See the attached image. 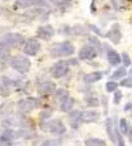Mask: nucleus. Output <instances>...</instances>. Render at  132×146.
Here are the masks:
<instances>
[{
  "instance_id": "nucleus-1",
  "label": "nucleus",
  "mask_w": 132,
  "mask_h": 146,
  "mask_svg": "<svg viewBox=\"0 0 132 146\" xmlns=\"http://www.w3.org/2000/svg\"><path fill=\"white\" fill-rule=\"evenodd\" d=\"M75 52V47L70 40L60 43H53L49 48V55L52 58H66V56H71Z\"/></svg>"
},
{
  "instance_id": "nucleus-2",
  "label": "nucleus",
  "mask_w": 132,
  "mask_h": 146,
  "mask_svg": "<svg viewBox=\"0 0 132 146\" xmlns=\"http://www.w3.org/2000/svg\"><path fill=\"white\" fill-rule=\"evenodd\" d=\"M26 39L25 36L20 33H7L0 38V44L3 46L4 48H7L8 51L13 48H17L21 44H25Z\"/></svg>"
},
{
  "instance_id": "nucleus-3",
  "label": "nucleus",
  "mask_w": 132,
  "mask_h": 146,
  "mask_svg": "<svg viewBox=\"0 0 132 146\" xmlns=\"http://www.w3.org/2000/svg\"><path fill=\"white\" fill-rule=\"evenodd\" d=\"M40 128L44 132H48L54 136H62L66 133V125L61 119H52L45 123H40Z\"/></svg>"
},
{
  "instance_id": "nucleus-4",
  "label": "nucleus",
  "mask_w": 132,
  "mask_h": 146,
  "mask_svg": "<svg viewBox=\"0 0 132 146\" xmlns=\"http://www.w3.org/2000/svg\"><path fill=\"white\" fill-rule=\"evenodd\" d=\"M9 65H10V68L14 69L16 72L21 73V74H25V73H27L30 70L31 61H30V59L24 56V55H16V56L10 58Z\"/></svg>"
},
{
  "instance_id": "nucleus-5",
  "label": "nucleus",
  "mask_w": 132,
  "mask_h": 146,
  "mask_svg": "<svg viewBox=\"0 0 132 146\" xmlns=\"http://www.w3.org/2000/svg\"><path fill=\"white\" fill-rule=\"evenodd\" d=\"M40 106V100L36 99V98H25V99H20L17 102V108H18V112L25 115V113H29L31 112L33 110H35L36 107Z\"/></svg>"
},
{
  "instance_id": "nucleus-6",
  "label": "nucleus",
  "mask_w": 132,
  "mask_h": 146,
  "mask_svg": "<svg viewBox=\"0 0 132 146\" xmlns=\"http://www.w3.org/2000/svg\"><path fill=\"white\" fill-rule=\"evenodd\" d=\"M69 70H70L69 60H60L52 65L51 76L53 78H62V77H65L69 73Z\"/></svg>"
},
{
  "instance_id": "nucleus-7",
  "label": "nucleus",
  "mask_w": 132,
  "mask_h": 146,
  "mask_svg": "<svg viewBox=\"0 0 132 146\" xmlns=\"http://www.w3.org/2000/svg\"><path fill=\"white\" fill-rule=\"evenodd\" d=\"M40 48H42V46H40L39 40L36 38H30L24 44V54L26 56H35L40 51Z\"/></svg>"
},
{
  "instance_id": "nucleus-8",
  "label": "nucleus",
  "mask_w": 132,
  "mask_h": 146,
  "mask_svg": "<svg viewBox=\"0 0 132 146\" xmlns=\"http://www.w3.org/2000/svg\"><path fill=\"white\" fill-rule=\"evenodd\" d=\"M56 90H57L56 84L52 81H42L36 86V91H38V94H39L40 97H47V95L54 94Z\"/></svg>"
},
{
  "instance_id": "nucleus-9",
  "label": "nucleus",
  "mask_w": 132,
  "mask_h": 146,
  "mask_svg": "<svg viewBox=\"0 0 132 146\" xmlns=\"http://www.w3.org/2000/svg\"><path fill=\"white\" fill-rule=\"evenodd\" d=\"M97 55H100L99 54V51H97L95 47H93L92 44H86V46H83L80 50H79V59L80 60H83V61H86V60H92V59H95L97 56Z\"/></svg>"
},
{
  "instance_id": "nucleus-10",
  "label": "nucleus",
  "mask_w": 132,
  "mask_h": 146,
  "mask_svg": "<svg viewBox=\"0 0 132 146\" xmlns=\"http://www.w3.org/2000/svg\"><path fill=\"white\" fill-rule=\"evenodd\" d=\"M105 36L114 44H119L122 39V30H120V25L118 22L113 24V26L109 29V31L105 34Z\"/></svg>"
},
{
  "instance_id": "nucleus-11",
  "label": "nucleus",
  "mask_w": 132,
  "mask_h": 146,
  "mask_svg": "<svg viewBox=\"0 0 132 146\" xmlns=\"http://www.w3.org/2000/svg\"><path fill=\"white\" fill-rule=\"evenodd\" d=\"M54 35V29L52 25H43L39 26L36 30V36L42 40H51V38Z\"/></svg>"
},
{
  "instance_id": "nucleus-12",
  "label": "nucleus",
  "mask_w": 132,
  "mask_h": 146,
  "mask_svg": "<svg viewBox=\"0 0 132 146\" xmlns=\"http://www.w3.org/2000/svg\"><path fill=\"white\" fill-rule=\"evenodd\" d=\"M99 119H100V113L97 111L88 110V111H82L80 112V123H84V124L96 123L99 121Z\"/></svg>"
},
{
  "instance_id": "nucleus-13",
  "label": "nucleus",
  "mask_w": 132,
  "mask_h": 146,
  "mask_svg": "<svg viewBox=\"0 0 132 146\" xmlns=\"http://www.w3.org/2000/svg\"><path fill=\"white\" fill-rule=\"evenodd\" d=\"M26 17H30L33 20L35 18H40V20H47L49 16V12L47 11L45 8H34V9H30V11H27L25 13Z\"/></svg>"
},
{
  "instance_id": "nucleus-14",
  "label": "nucleus",
  "mask_w": 132,
  "mask_h": 146,
  "mask_svg": "<svg viewBox=\"0 0 132 146\" xmlns=\"http://www.w3.org/2000/svg\"><path fill=\"white\" fill-rule=\"evenodd\" d=\"M104 77V73L102 72H91V73H87V74H84L83 77V82L84 84H87V85H90V84H95V82L100 81V80Z\"/></svg>"
},
{
  "instance_id": "nucleus-15",
  "label": "nucleus",
  "mask_w": 132,
  "mask_h": 146,
  "mask_svg": "<svg viewBox=\"0 0 132 146\" xmlns=\"http://www.w3.org/2000/svg\"><path fill=\"white\" fill-rule=\"evenodd\" d=\"M106 58H108L109 64H110V65H114V67H117V65H119V64L122 63V56H120L115 50H108Z\"/></svg>"
},
{
  "instance_id": "nucleus-16",
  "label": "nucleus",
  "mask_w": 132,
  "mask_h": 146,
  "mask_svg": "<svg viewBox=\"0 0 132 146\" xmlns=\"http://www.w3.org/2000/svg\"><path fill=\"white\" fill-rule=\"evenodd\" d=\"M33 5H36V0H16L13 4L14 9H27Z\"/></svg>"
},
{
  "instance_id": "nucleus-17",
  "label": "nucleus",
  "mask_w": 132,
  "mask_h": 146,
  "mask_svg": "<svg viewBox=\"0 0 132 146\" xmlns=\"http://www.w3.org/2000/svg\"><path fill=\"white\" fill-rule=\"evenodd\" d=\"M90 33V30L87 29V26H84V25H74V26L70 27V34L71 35H87Z\"/></svg>"
},
{
  "instance_id": "nucleus-18",
  "label": "nucleus",
  "mask_w": 132,
  "mask_h": 146,
  "mask_svg": "<svg viewBox=\"0 0 132 146\" xmlns=\"http://www.w3.org/2000/svg\"><path fill=\"white\" fill-rule=\"evenodd\" d=\"M80 112L82 111H71V112L69 113L70 125H71L73 128H75V129L79 127V124H82L80 123Z\"/></svg>"
},
{
  "instance_id": "nucleus-19",
  "label": "nucleus",
  "mask_w": 132,
  "mask_h": 146,
  "mask_svg": "<svg viewBox=\"0 0 132 146\" xmlns=\"http://www.w3.org/2000/svg\"><path fill=\"white\" fill-rule=\"evenodd\" d=\"M84 102L87 103L88 107H97L100 104V100L95 93H88L84 95Z\"/></svg>"
},
{
  "instance_id": "nucleus-20",
  "label": "nucleus",
  "mask_w": 132,
  "mask_h": 146,
  "mask_svg": "<svg viewBox=\"0 0 132 146\" xmlns=\"http://www.w3.org/2000/svg\"><path fill=\"white\" fill-rule=\"evenodd\" d=\"M75 100L73 97H69L67 99H65L62 103L60 104V110L62 112H71L73 111V107H74Z\"/></svg>"
},
{
  "instance_id": "nucleus-21",
  "label": "nucleus",
  "mask_w": 132,
  "mask_h": 146,
  "mask_svg": "<svg viewBox=\"0 0 132 146\" xmlns=\"http://www.w3.org/2000/svg\"><path fill=\"white\" fill-rule=\"evenodd\" d=\"M86 146H106V141L101 140V138H96V137H91L84 141Z\"/></svg>"
},
{
  "instance_id": "nucleus-22",
  "label": "nucleus",
  "mask_w": 132,
  "mask_h": 146,
  "mask_svg": "<svg viewBox=\"0 0 132 146\" xmlns=\"http://www.w3.org/2000/svg\"><path fill=\"white\" fill-rule=\"evenodd\" d=\"M106 132H108V136L113 142H115V134H114V121L111 120L110 117L106 119Z\"/></svg>"
},
{
  "instance_id": "nucleus-23",
  "label": "nucleus",
  "mask_w": 132,
  "mask_h": 146,
  "mask_svg": "<svg viewBox=\"0 0 132 146\" xmlns=\"http://www.w3.org/2000/svg\"><path fill=\"white\" fill-rule=\"evenodd\" d=\"M54 97H56V99L60 102V104L62 103L65 99H67V98L70 97L69 91L66 90V89H57L56 90V93H54Z\"/></svg>"
},
{
  "instance_id": "nucleus-24",
  "label": "nucleus",
  "mask_w": 132,
  "mask_h": 146,
  "mask_svg": "<svg viewBox=\"0 0 132 146\" xmlns=\"http://www.w3.org/2000/svg\"><path fill=\"white\" fill-rule=\"evenodd\" d=\"M127 70H126V67H120V68H118L115 72H113V74L110 76V78L114 81V80H118V78H122L123 80V77L124 76H127Z\"/></svg>"
},
{
  "instance_id": "nucleus-25",
  "label": "nucleus",
  "mask_w": 132,
  "mask_h": 146,
  "mask_svg": "<svg viewBox=\"0 0 132 146\" xmlns=\"http://www.w3.org/2000/svg\"><path fill=\"white\" fill-rule=\"evenodd\" d=\"M114 134H115V143H117L118 146H126L124 140H123V134L120 133L118 125H114Z\"/></svg>"
},
{
  "instance_id": "nucleus-26",
  "label": "nucleus",
  "mask_w": 132,
  "mask_h": 146,
  "mask_svg": "<svg viewBox=\"0 0 132 146\" xmlns=\"http://www.w3.org/2000/svg\"><path fill=\"white\" fill-rule=\"evenodd\" d=\"M118 128H119L120 133L123 134V136H127V134H128L129 124H128V121H127L126 119H120V120H119V124H118Z\"/></svg>"
},
{
  "instance_id": "nucleus-27",
  "label": "nucleus",
  "mask_w": 132,
  "mask_h": 146,
  "mask_svg": "<svg viewBox=\"0 0 132 146\" xmlns=\"http://www.w3.org/2000/svg\"><path fill=\"white\" fill-rule=\"evenodd\" d=\"M88 43L92 44L93 47L99 51V54H102V44H101V42L99 40L97 36H90V38H88Z\"/></svg>"
},
{
  "instance_id": "nucleus-28",
  "label": "nucleus",
  "mask_w": 132,
  "mask_h": 146,
  "mask_svg": "<svg viewBox=\"0 0 132 146\" xmlns=\"http://www.w3.org/2000/svg\"><path fill=\"white\" fill-rule=\"evenodd\" d=\"M13 112V103H4L0 107V115H7L9 116Z\"/></svg>"
},
{
  "instance_id": "nucleus-29",
  "label": "nucleus",
  "mask_w": 132,
  "mask_h": 146,
  "mask_svg": "<svg viewBox=\"0 0 132 146\" xmlns=\"http://www.w3.org/2000/svg\"><path fill=\"white\" fill-rule=\"evenodd\" d=\"M105 89L108 93H113L114 94L115 91L118 90V82L113 81V80H110V81L106 82V85H105Z\"/></svg>"
},
{
  "instance_id": "nucleus-30",
  "label": "nucleus",
  "mask_w": 132,
  "mask_h": 146,
  "mask_svg": "<svg viewBox=\"0 0 132 146\" xmlns=\"http://www.w3.org/2000/svg\"><path fill=\"white\" fill-rule=\"evenodd\" d=\"M51 115H52V108L42 111L40 112V123H45V121H48V120H51Z\"/></svg>"
},
{
  "instance_id": "nucleus-31",
  "label": "nucleus",
  "mask_w": 132,
  "mask_h": 146,
  "mask_svg": "<svg viewBox=\"0 0 132 146\" xmlns=\"http://www.w3.org/2000/svg\"><path fill=\"white\" fill-rule=\"evenodd\" d=\"M42 146H61L60 140H45L42 143Z\"/></svg>"
},
{
  "instance_id": "nucleus-32",
  "label": "nucleus",
  "mask_w": 132,
  "mask_h": 146,
  "mask_svg": "<svg viewBox=\"0 0 132 146\" xmlns=\"http://www.w3.org/2000/svg\"><path fill=\"white\" fill-rule=\"evenodd\" d=\"M120 56H122V61H123V67H129L131 65V58L128 56V54L123 52Z\"/></svg>"
},
{
  "instance_id": "nucleus-33",
  "label": "nucleus",
  "mask_w": 132,
  "mask_h": 146,
  "mask_svg": "<svg viewBox=\"0 0 132 146\" xmlns=\"http://www.w3.org/2000/svg\"><path fill=\"white\" fill-rule=\"evenodd\" d=\"M122 98H123V94H122V91L117 90L114 93V97H113V102H114V104H119L120 100H122Z\"/></svg>"
},
{
  "instance_id": "nucleus-34",
  "label": "nucleus",
  "mask_w": 132,
  "mask_h": 146,
  "mask_svg": "<svg viewBox=\"0 0 132 146\" xmlns=\"http://www.w3.org/2000/svg\"><path fill=\"white\" fill-rule=\"evenodd\" d=\"M71 1L73 0H56V7H57V8H65V7H67Z\"/></svg>"
},
{
  "instance_id": "nucleus-35",
  "label": "nucleus",
  "mask_w": 132,
  "mask_h": 146,
  "mask_svg": "<svg viewBox=\"0 0 132 146\" xmlns=\"http://www.w3.org/2000/svg\"><path fill=\"white\" fill-rule=\"evenodd\" d=\"M120 85L124 86V88H131L132 89V78L131 77H129V78H123L122 82H120Z\"/></svg>"
},
{
  "instance_id": "nucleus-36",
  "label": "nucleus",
  "mask_w": 132,
  "mask_h": 146,
  "mask_svg": "<svg viewBox=\"0 0 132 146\" xmlns=\"http://www.w3.org/2000/svg\"><path fill=\"white\" fill-rule=\"evenodd\" d=\"M87 27H88V29H91V30H92V31H95V33H96L97 35H100V36H105V35H104V34L101 33V31L99 30V27H97V26H95V25L87 24Z\"/></svg>"
},
{
  "instance_id": "nucleus-37",
  "label": "nucleus",
  "mask_w": 132,
  "mask_h": 146,
  "mask_svg": "<svg viewBox=\"0 0 132 146\" xmlns=\"http://www.w3.org/2000/svg\"><path fill=\"white\" fill-rule=\"evenodd\" d=\"M91 13H96V0H92V3H91Z\"/></svg>"
},
{
  "instance_id": "nucleus-38",
  "label": "nucleus",
  "mask_w": 132,
  "mask_h": 146,
  "mask_svg": "<svg viewBox=\"0 0 132 146\" xmlns=\"http://www.w3.org/2000/svg\"><path fill=\"white\" fill-rule=\"evenodd\" d=\"M127 136H128L129 141H131V142H132V127H131V125H129V129H128V134H127Z\"/></svg>"
},
{
  "instance_id": "nucleus-39",
  "label": "nucleus",
  "mask_w": 132,
  "mask_h": 146,
  "mask_svg": "<svg viewBox=\"0 0 132 146\" xmlns=\"http://www.w3.org/2000/svg\"><path fill=\"white\" fill-rule=\"evenodd\" d=\"M13 146H26L25 143H22V142H14V145Z\"/></svg>"
},
{
  "instance_id": "nucleus-40",
  "label": "nucleus",
  "mask_w": 132,
  "mask_h": 146,
  "mask_svg": "<svg viewBox=\"0 0 132 146\" xmlns=\"http://www.w3.org/2000/svg\"><path fill=\"white\" fill-rule=\"evenodd\" d=\"M129 77H131V78H132V69L129 70Z\"/></svg>"
},
{
  "instance_id": "nucleus-41",
  "label": "nucleus",
  "mask_w": 132,
  "mask_h": 146,
  "mask_svg": "<svg viewBox=\"0 0 132 146\" xmlns=\"http://www.w3.org/2000/svg\"><path fill=\"white\" fill-rule=\"evenodd\" d=\"M1 13H3V8H1V7H0V15H1Z\"/></svg>"
},
{
  "instance_id": "nucleus-42",
  "label": "nucleus",
  "mask_w": 132,
  "mask_h": 146,
  "mask_svg": "<svg viewBox=\"0 0 132 146\" xmlns=\"http://www.w3.org/2000/svg\"><path fill=\"white\" fill-rule=\"evenodd\" d=\"M4 1H7V0H4Z\"/></svg>"
}]
</instances>
